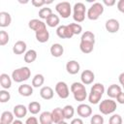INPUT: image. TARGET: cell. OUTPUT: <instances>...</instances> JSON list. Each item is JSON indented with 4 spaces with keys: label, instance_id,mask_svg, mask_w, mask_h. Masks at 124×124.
<instances>
[{
    "label": "cell",
    "instance_id": "1",
    "mask_svg": "<svg viewBox=\"0 0 124 124\" xmlns=\"http://www.w3.org/2000/svg\"><path fill=\"white\" fill-rule=\"evenodd\" d=\"M105 93V86L102 83H94L90 89V93L88 95V101L90 104L96 105L101 101L103 94Z\"/></svg>",
    "mask_w": 124,
    "mask_h": 124
},
{
    "label": "cell",
    "instance_id": "2",
    "mask_svg": "<svg viewBox=\"0 0 124 124\" xmlns=\"http://www.w3.org/2000/svg\"><path fill=\"white\" fill-rule=\"evenodd\" d=\"M71 92L74 95V98L78 102H83L87 98V92L85 89V85L82 82H73L70 87Z\"/></svg>",
    "mask_w": 124,
    "mask_h": 124
},
{
    "label": "cell",
    "instance_id": "3",
    "mask_svg": "<svg viewBox=\"0 0 124 124\" xmlns=\"http://www.w3.org/2000/svg\"><path fill=\"white\" fill-rule=\"evenodd\" d=\"M30 77H31V71L26 66L20 67L18 69H16L12 73V79L15 82H17V83L29 79Z\"/></svg>",
    "mask_w": 124,
    "mask_h": 124
},
{
    "label": "cell",
    "instance_id": "4",
    "mask_svg": "<svg viewBox=\"0 0 124 124\" xmlns=\"http://www.w3.org/2000/svg\"><path fill=\"white\" fill-rule=\"evenodd\" d=\"M103 13H104V5L100 2H95L87 10L86 16L90 20H97Z\"/></svg>",
    "mask_w": 124,
    "mask_h": 124
},
{
    "label": "cell",
    "instance_id": "5",
    "mask_svg": "<svg viewBox=\"0 0 124 124\" xmlns=\"http://www.w3.org/2000/svg\"><path fill=\"white\" fill-rule=\"evenodd\" d=\"M117 106H116V102L113 101L112 99H106L103 100L100 104H99V110L101 113L105 114V115H108L111 114L115 111Z\"/></svg>",
    "mask_w": 124,
    "mask_h": 124
},
{
    "label": "cell",
    "instance_id": "6",
    "mask_svg": "<svg viewBox=\"0 0 124 124\" xmlns=\"http://www.w3.org/2000/svg\"><path fill=\"white\" fill-rule=\"evenodd\" d=\"M85 13H86V8L85 5L81 2H78L74 5L73 7V18L75 21L78 23L82 22L85 19Z\"/></svg>",
    "mask_w": 124,
    "mask_h": 124
},
{
    "label": "cell",
    "instance_id": "7",
    "mask_svg": "<svg viewBox=\"0 0 124 124\" xmlns=\"http://www.w3.org/2000/svg\"><path fill=\"white\" fill-rule=\"evenodd\" d=\"M55 10L62 18H68L72 14V6L67 1L57 3L55 5Z\"/></svg>",
    "mask_w": 124,
    "mask_h": 124
},
{
    "label": "cell",
    "instance_id": "8",
    "mask_svg": "<svg viewBox=\"0 0 124 124\" xmlns=\"http://www.w3.org/2000/svg\"><path fill=\"white\" fill-rule=\"evenodd\" d=\"M55 92L61 99H67L70 95V89L65 81H58L55 85Z\"/></svg>",
    "mask_w": 124,
    "mask_h": 124
},
{
    "label": "cell",
    "instance_id": "9",
    "mask_svg": "<svg viewBox=\"0 0 124 124\" xmlns=\"http://www.w3.org/2000/svg\"><path fill=\"white\" fill-rule=\"evenodd\" d=\"M56 35L60 39H71L74 36L69 25H59L56 29Z\"/></svg>",
    "mask_w": 124,
    "mask_h": 124
},
{
    "label": "cell",
    "instance_id": "10",
    "mask_svg": "<svg viewBox=\"0 0 124 124\" xmlns=\"http://www.w3.org/2000/svg\"><path fill=\"white\" fill-rule=\"evenodd\" d=\"M28 26L31 30L38 32V31H42L46 29V24L42 20V19H38V18H33L28 22Z\"/></svg>",
    "mask_w": 124,
    "mask_h": 124
},
{
    "label": "cell",
    "instance_id": "11",
    "mask_svg": "<svg viewBox=\"0 0 124 124\" xmlns=\"http://www.w3.org/2000/svg\"><path fill=\"white\" fill-rule=\"evenodd\" d=\"M105 27L108 33H116V32H118V30L120 28V23L115 18H109L106 21Z\"/></svg>",
    "mask_w": 124,
    "mask_h": 124
},
{
    "label": "cell",
    "instance_id": "12",
    "mask_svg": "<svg viewBox=\"0 0 124 124\" xmlns=\"http://www.w3.org/2000/svg\"><path fill=\"white\" fill-rule=\"evenodd\" d=\"M77 112H78V116H80L82 118H87V117L91 116V114H92V108H91V107L89 105L80 104L77 108Z\"/></svg>",
    "mask_w": 124,
    "mask_h": 124
},
{
    "label": "cell",
    "instance_id": "13",
    "mask_svg": "<svg viewBox=\"0 0 124 124\" xmlns=\"http://www.w3.org/2000/svg\"><path fill=\"white\" fill-rule=\"evenodd\" d=\"M95 79V75L91 70H84L80 75V80L84 85L91 84Z\"/></svg>",
    "mask_w": 124,
    "mask_h": 124
},
{
    "label": "cell",
    "instance_id": "14",
    "mask_svg": "<svg viewBox=\"0 0 124 124\" xmlns=\"http://www.w3.org/2000/svg\"><path fill=\"white\" fill-rule=\"evenodd\" d=\"M80 70V65L76 60H69L66 64V71L70 75H77Z\"/></svg>",
    "mask_w": 124,
    "mask_h": 124
},
{
    "label": "cell",
    "instance_id": "15",
    "mask_svg": "<svg viewBox=\"0 0 124 124\" xmlns=\"http://www.w3.org/2000/svg\"><path fill=\"white\" fill-rule=\"evenodd\" d=\"M26 43L24 41H17L15 43V45L13 46V52L16 55H20V54H23L26 52Z\"/></svg>",
    "mask_w": 124,
    "mask_h": 124
},
{
    "label": "cell",
    "instance_id": "16",
    "mask_svg": "<svg viewBox=\"0 0 124 124\" xmlns=\"http://www.w3.org/2000/svg\"><path fill=\"white\" fill-rule=\"evenodd\" d=\"M27 111H28V108H26L24 105H20V104L15 106L14 109H13V112L17 119H20V118H23L24 116H26Z\"/></svg>",
    "mask_w": 124,
    "mask_h": 124
},
{
    "label": "cell",
    "instance_id": "17",
    "mask_svg": "<svg viewBox=\"0 0 124 124\" xmlns=\"http://www.w3.org/2000/svg\"><path fill=\"white\" fill-rule=\"evenodd\" d=\"M51 116H52V120L53 123L58 124L59 122L63 121L65 119L64 113H63V108H55L51 110Z\"/></svg>",
    "mask_w": 124,
    "mask_h": 124
},
{
    "label": "cell",
    "instance_id": "18",
    "mask_svg": "<svg viewBox=\"0 0 124 124\" xmlns=\"http://www.w3.org/2000/svg\"><path fill=\"white\" fill-rule=\"evenodd\" d=\"M122 92V88L117 85V84H111L108 86V88L107 89V95L110 98V99H114L116 98L120 93Z\"/></svg>",
    "mask_w": 124,
    "mask_h": 124
},
{
    "label": "cell",
    "instance_id": "19",
    "mask_svg": "<svg viewBox=\"0 0 124 124\" xmlns=\"http://www.w3.org/2000/svg\"><path fill=\"white\" fill-rule=\"evenodd\" d=\"M17 91H18L19 95H21L23 97H29L33 94V86L30 85V84L24 83V84L19 85Z\"/></svg>",
    "mask_w": 124,
    "mask_h": 124
},
{
    "label": "cell",
    "instance_id": "20",
    "mask_svg": "<svg viewBox=\"0 0 124 124\" xmlns=\"http://www.w3.org/2000/svg\"><path fill=\"white\" fill-rule=\"evenodd\" d=\"M54 92L53 89L50 86H43L40 90V96L44 99V100H51L53 98Z\"/></svg>",
    "mask_w": 124,
    "mask_h": 124
},
{
    "label": "cell",
    "instance_id": "21",
    "mask_svg": "<svg viewBox=\"0 0 124 124\" xmlns=\"http://www.w3.org/2000/svg\"><path fill=\"white\" fill-rule=\"evenodd\" d=\"M49 51H50V54L53 57H60L64 53V47L62 46V45L56 43V44L51 45V46L49 48Z\"/></svg>",
    "mask_w": 124,
    "mask_h": 124
},
{
    "label": "cell",
    "instance_id": "22",
    "mask_svg": "<svg viewBox=\"0 0 124 124\" xmlns=\"http://www.w3.org/2000/svg\"><path fill=\"white\" fill-rule=\"evenodd\" d=\"M12 22V16L8 12H0V26L8 27Z\"/></svg>",
    "mask_w": 124,
    "mask_h": 124
},
{
    "label": "cell",
    "instance_id": "23",
    "mask_svg": "<svg viewBox=\"0 0 124 124\" xmlns=\"http://www.w3.org/2000/svg\"><path fill=\"white\" fill-rule=\"evenodd\" d=\"M0 84L3 89L8 90L12 86V77L8 74H1L0 75Z\"/></svg>",
    "mask_w": 124,
    "mask_h": 124
},
{
    "label": "cell",
    "instance_id": "24",
    "mask_svg": "<svg viewBox=\"0 0 124 124\" xmlns=\"http://www.w3.org/2000/svg\"><path fill=\"white\" fill-rule=\"evenodd\" d=\"M35 37H36V40L39 43L44 44V43H46L49 40V32L47 31V29L38 31V32L35 33Z\"/></svg>",
    "mask_w": 124,
    "mask_h": 124
},
{
    "label": "cell",
    "instance_id": "25",
    "mask_svg": "<svg viewBox=\"0 0 124 124\" xmlns=\"http://www.w3.org/2000/svg\"><path fill=\"white\" fill-rule=\"evenodd\" d=\"M94 45L93 43H90V42H84V41H80L79 43V49L81 52L85 53V54H88V53H91L94 49Z\"/></svg>",
    "mask_w": 124,
    "mask_h": 124
},
{
    "label": "cell",
    "instance_id": "26",
    "mask_svg": "<svg viewBox=\"0 0 124 124\" xmlns=\"http://www.w3.org/2000/svg\"><path fill=\"white\" fill-rule=\"evenodd\" d=\"M40 124H53L51 111H43L39 117Z\"/></svg>",
    "mask_w": 124,
    "mask_h": 124
},
{
    "label": "cell",
    "instance_id": "27",
    "mask_svg": "<svg viewBox=\"0 0 124 124\" xmlns=\"http://www.w3.org/2000/svg\"><path fill=\"white\" fill-rule=\"evenodd\" d=\"M14 117H15L14 112H11L9 110H6V111L2 112L1 118H0V122H2L4 124H12L14 122V120H15Z\"/></svg>",
    "mask_w": 124,
    "mask_h": 124
},
{
    "label": "cell",
    "instance_id": "28",
    "mask_svg": "<svg viewBox=\"0 0 124 124\" xmlns=\"http://www.w3.org/2000/svg\"><path fill=\"white\" fill-rule=\"evenodd\" d=\"M59 23H60V18H59V16H58L57 15H55V14L50 15V16L46 19V24L47 26L51 27V28L58 26Z\"/></svg>",
    "mask_w": 124,
    "mask_h": 124
},
{
    "label": "cell",
    "instance_id": "29",
    "mask_svg": "<svg viewBox=\"0 0 124 124\" xmlns=\"http://www.w3.org/2000/svg\"><path fill=\"white\" fill-rule=\"evenodd\" d=\"M37 59V51L35 49H29L24 53V62L32 63Z\"/></svg>",
    "mask_w": 124,
    "mask_h": 124
},
{
    "label": "cell",
    "instance_id": "30",
    "mask_svg": "<svg viewBox=\"0 0 124 124\" xmlns=\"http://www.w3.org/2000/svg\"><path fill=\"white\" fill-rule=\"evenodd\" d=\"M45 82V77L42 74H37L32 78V86L33 87H41Z\"/></svg>",
    "mask_w": 124,
    "mask_h": 124
},
{
    "label": "cell",
    "instance_id": "31",
    "mask_svg": "<svg viewBox=\"0 0 124 124\" xmlns=\"http://www.w3.org/2000/svg\"><path fill=\"white\" fill-rule=\"evenodd\" d=\"M40 110H41V104L39 102L33 101V102L29 103V105H28V111L31 114H37V113L40 112Z\"/></svg>",
    "mask_w": 124,
    "mask_h": 124
},
{
    "label": "cell",
    "instance_id": "32",
    "mask_svg": "<svg viewBox=\"0 0 124 124\" xmlns=\"http://www.w3.org/2000/svg\"><path fill=\"white\" fill-rule=\"evenodd\" d=\"M63 113L65 116V119H71L73 118L74 114H75V108L73 106L71 105H66L63 108Z\"/></svg>",
    "mask_w": 124,
    "mask_h": 124
},
{
    "label": "cell",
    "instance_id": "33",
    "mask_svg": "<svg viewBox=\"0 0 124 124\" xmlns=\"http://www.w3.org/2000/svg\"><path fill=\"white\" fill-rule=\"evenodd\" d=\"M80 41H84V42H90L95 44V35L93 32L91 31H85L84 33H82Z\"/></svg>",
    "mask_w": 124,
    "mask_h": 124
},
{
    "label": "cell",
    "instance_id": "34",
    "mask_svg": "<svg viewBox=\"0 0 124 124\" xmlns=\"http://www.w3.org/2000/svg\"><path fill=\"white\" fill-rule=\"evenodd\" d=\"M52 10L50 8H47V7H45V8H42L40 11H39V17L41 19H46L50 15H52Z\"/></svg>",
    "mask_w": 124,
    "mask_h": 124
},
{
    "label": "cell",
    "instance_id": "35",
    "mask_svg": "<svg viewBox=\"0 0 124 124\" xmlns=\"http://www.w3.org/2000/svg\"><path fill=\"white\" fill-rule=\"evenodd\" d=\"M10 41V36L9 34L5 31V30H1L0 31V46H6Z\"/></svg>",
    "mask_w": 124,
    "mask_h": 124
},
{
    "label": "cell",
    "instance_id": "36",
    "mask_svg": "<svg viewBox=\"0 0 124 124\" xmlns=\"http://www.w3.org/2000/svg\"><path fill=\"white\" fill-rule=\"evenodd\" d=\"M68 25H69V27L71 28V30H72V32H73L74 35H78V34H80L81 31H82V27H81V25L78 24V23H69Z\"/></svg>",
    "mask_w": 124,
    "mask_h": 124
},
{
    "label": "cell",
    "instance_id": "37",
    "mask_svg": "<svg viewBox=\"0 0 124 124\" xmlns=\"http://www.w3.org/2000/svg\"><path fill=\"white\" fill-rule=\"evenodd\" d=\"M105 119L101 114H94L91 116L90 119V124H104Z\"/></svg>",
    "mask_w": 124,
    "mask_h": 124
},
{
    "label": "cell",
    "instance_id": "38",
    "mask_svg": "<svg viewBox=\"0 0 124 124\" xmlns=\"http://www.w3.org/2000/svg\"><path fill=\"white\" fill-rule=\"evenodd\" d=\"M122 117L117 113L112 114L108 119V124H122Z\"/></svg>",
    "mask_w": 124,
    "mask_h": 124
},
{
    "label": "cell",
    "instance_id": "39",
    "mask_svg": "<svg viewBox=\"0 0 124 124\" xmlns=\"http://www.w3.org/2000/svg\"><path fill=\"white\" fill-rule=\"evenodd\" d=\"M10 99H11V94L9 93L8 90L3 89L0 91V102L1 103H6L10 101Z\"/></svg>",
    "mask_w": 124,
    "mask_h": 124
},
{
    "label": "cell",
    "instance_id": "40",
    "mask_svg": "<svg viewBox=\"0 0 124 124\" xmlns=\"http://www.w3.org/2000/svg\"><path fill=\"white\" fill-rule=\"evenodd\" d=\"M31 3H32L33 6H35V7H37V8H41V7H42L43 5H45V4L51 3V1L46 2V1H44V0H32Z\"/></svg>",
    "mask_w": 124,
    "mask_h": 124
},
{
    "label": "cell",
    "instance_id": "41",
    "mask_svg": "<svg viewBox=\"0 0 124 124\" xmlns=\"http://www.w3.org/2000/svg\"><path fill=\"white\" fill-rule=\"evenodd\" d=\"M40 121H38V119L35 117V116H30L26 119L25 123L24 124H39Z\"/></svg>",
    "mask_w": 124,
    "mask_h": 124
},
{
    "label": "cell",
    "instance_id": "42",
    "mask_svg": "<svg viewBox=\"0 0 124 124\" xmlns=\"http://www.w3.org/2000/svg\"><path fill=\"white\" fill-rule=\"evenodd\" d=\"M117 9L119 12L124 14V0H119L117 2Z\"/></svg>",
    "mask_w": 124,
    "mask_h": 124
},
{
    "label": "cell",
    "instance_id": "43",
    "mask_svg": "<svg viewBox=\"0 0 124 124\" xmlns=\"http://www.w3.org/2000/svg\"><path fill=\"white\" fill-rule=\"evenodd\" d=\"M116 101H117V103H119L121 105H124V92H121L116 97Z\"/></svg>",
    "mask_w": 124,
    "mask_h": 124
},
{
    "label": "cell",
    "instance_id": "44",
    "mask_svg": "<svg viewBox=\"0 0 124 124\" xmlns=\"http://www.w3.org/2000/svg\"><path fill=\"white\" fill-rule=\"evenodd\" d=\"M115 3H116L115 0H104V1H103V4L106 5V6H108V7L113 6Z\"/></svg>",
    "mask_w": 124,
    "mask_h": 124
},
{
    "label": "cell",
    "instance_id": "45",
    "mask_svg": "<svg viewBox=\"0 0 124 124\" xmlns=\"http://www.w3.org/2000/svg\"><path fill=\"white\" fill-rule=\"evenodd\" d=\"M70 124H83V121H82V119L81 118H74V119H72V121H71V123Z\"/></svg>",
    "mask_w": 124,
    "mask_h": 124
},
{
    "label": "cell",
    "instance_id": "46",
    "mask_svg": "<svg viewBox=\"0 0 124 124\" xmlns=\"http://www.w3.org/2000/svg\"><path fill=\"white\" fill-rule=\"evenodd\" d=\"M118 80H119V83L123 86V85H124V72L121 73V74L119 75V77H118Z\"/></svg>",
    "mask_w": 124,
    "mask_h": 124
},
{
    "label": "cell",
    "instance_id": "47",
    "mask_svg": "<svg viewBox=\"0 0 124 124\" xmlns=\"http://www.w3.org/2000/svg\"><path fill=\"white\" fill-rule=\"evenodd\" d=\"M12 124H23V122L20 119H16V120H14V122Z\"/></svg>",
    "mask_w": 124,
    "mask_h": 124
},
{
    "label": "cell",
    "instance_id": "48",
    "mask_svg": "<svg viewBox=\"0 0 124 124\" xmlns=\"http://www.w3.org/2000/svg\"><path fill=\"white\" fill-rule=\"evenodd\" d=\"M58 124H68V123H67L66 121H64V120H63V121H61V122H59Z\"/></svg>",
    "mask_w": 124,
    "mask_h": 124
},
{
    "label": "cell",
    "instance_id": "49",
    "mask_svg": "<svg viewBox=\"0 0 124 124\" xmlns=\"http://www.w3.org/2000/svg\"><path fill=\"white\" fill-rule=\"evenodd\" d=\"M122 88H123V90H124V85H123V86H122Z\"/></svg>",
    "mask_w": 124,
    "mask_h": 124
},
{
    "label": "cell",
    "instance_id": "50",
    "mask_svg": "<svg viewBox=\"0 0 124 124\" xmlns=\"http://www.w3.org/2000/svg\"><path fill=\"white\" fill-rule=\"evenodd\" d=\"M0 124H4V123H2V122H0Z\"/></svg>",
    "mask_w": 124,
    "mask_h": 124
}]
</instances>
